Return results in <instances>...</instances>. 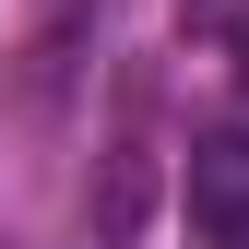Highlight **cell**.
Masks as SVG:
<instances>
[{"label": "cell", "instance_id": "cell-1", "mask_svg": "<svg viewBox=\"0 0 249 249\" xmlns=\"http://www.w3.org/2000/svg\"><path fill=\"white\" fill-rule=\"evenodd\" d=\"M190 226L213 249H249V142H190Z\"/></svg>", "mask_w": 249, "mask_h": 249}]
</instances>
